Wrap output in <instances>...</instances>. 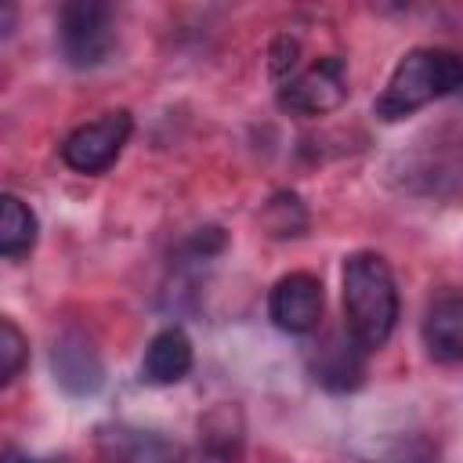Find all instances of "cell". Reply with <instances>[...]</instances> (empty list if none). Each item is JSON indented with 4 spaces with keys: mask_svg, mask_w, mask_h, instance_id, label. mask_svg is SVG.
<instances>
[{
    "mask_svg": "<svg viewBox=\"0 0 463 463\" xmlns=\"http://www.w3.org/2000/svg\"><path fill=\"white\" fill-rule=\"evenodd\" d=\"M268 315L282 333H311L322 318V282L311 271L282 275L268 293Z\"/></svg>",
    "mask_w": 463,
    "mask_h": 463,
    "instance_id": "obj_6",
    "label": "cell"
},
{
    "mask_svg": "<svg viewBox=\"0 0 463 463\" xmlns=\"http://www.w3.org/2000/svg\"><path fill=\"white\" fill-rule=\"evenodd\" d=\"M36 242V213L18 199V195H4L0 199V253L7 260H18L33 250Z\"/></svg>",
    "mask_w": 463,
    "mask_h": 463,
    "instance_id": "obj_12",
    "label": "cell"
},
{
    "mask_svg": "<svg viewBox=\"0 0 463 463\" xmlns=\"http://www.w3.org/2000/svg\"><path fill=\"white\" fill-rule=\"evenodd\" d=\"M362 354H365V351L354 344L351 333H347V340L329 336V340L315 351L311 373H315V380H318L322 387H329V391H354V387L362 383V376H365Z\"/></svg>",
    "mask_w": 463,
    "mask_h": 463,
    "instance_id": "obj_11",
    "label": "cell"
},
{
    "mask_svg": "<svg viewBox=\"0 0 463 463\" xmlns=\"http://www.w3.org/2000/svg\"><path fill=\"white\" fill-rule=\"evenodd\" d=\"M398 322V286L380 253H351L344 260V326L362 351L391 340Z\"/></svg>",
    "mask_w": 463,
    "mask_h": 463,
    "instance_id": "obj_1",
    "label": "cell"
},
{
    "mask_svg": "<svg viewBox=\"0 0 463 463\" xmlns=\"http://www.w3.org/2000/svg\"><path fill=\"white\" fill-rule=\"evenodd\" d=\"M51 365H54V380L69 394H94L101 387V358L90 347V340L76 329H69L54 340Z\"/></svg>",
    "mask_w": 463,
    "mask_h": 463,
    "instance_id": "obj_8",
    "label": "cell"
},
{
    "mask_svg": "<svg viewBox=\"0 0 463 463\" xmlns=\"http://www.w3.org/2000/svg\"><path fill=\"white\" fill-rule=\"evenodd\" d=\"M25 365V336L11 318L0 322V380L11 383Z\"/></svg>",
    "mask_w": 463,
    "mask_h": 463,
    "instance_id": "obj_14",
    "label": "cell"
},
{
    "mask_svg": "<svg viewBox=\"0 0 463 463\" xmlns=\"http://www.w3.org/2000/svg\"><path fill=\"white\" fill-rule=\"evenodd\" d=\"M130 112H105L83 127H76L65 141H61V163L76 174H101L116 163V156L123 152L127 137H130Z\"/></svg>",
    "mask_w": 463,
    "mask_h": 463,
    "instance_id": "obj_5",
    "label": "cell"
},
{
    "mask_svg": "<svg viewBox=\"0 0 463 463\" xmlns=\"http://www.w3.org/2000/svg\"><path fill=\"white\" fill-rule=\"evenodd\" d=\"M420 333H423V347L434 362L459 365L463 362V293L459 289H438L427 300Z\"/></svg>",
    "mask_w": 463,
    "mask_h": 463,
    "instance_id": "obj_7",
    "label": "cell"
},
{
    "mask_svg": "<svg viewBox=\"0 0 463 463\" xmlns=\"http://www.w3.org/2000/svg\"><path fill=\"white\" fill-rule=\"evenodd\" d=\"M101 452L109 463H181V449L170 438L134 427H116L101 434Z\"/></svg>",
    "mask_w": 463,
    "mask_h": 463,
    "instance_id": "obj_10",
    "label": "cell"
},
{
    "mask_svg": "<svg viewBox=\"0 0 463 463\" xmlns=\"http://www.w3.org/2000/svg\"><path fill=\"white\" fill-rule=\"evenodd\" d=\"M188 369H192V340L184 336V329H177V326L159 329L145 347L141 376L156 387H166V383L184 380Z\"/></svg>",
    "mask_w": 463,
    "mask_h": 463,
    "instance_id": "obj_9",
    "label": "cell"
},
{
    "mask_svg": "<svg viewBox=\"0 0 463 463\" xmlns=\"http://www.w3.org/2000/svg\"><path fill=\"white\" fill-rule=\"evenodd\" d=\"M58 40L61 54L76 69H94L112 54L116 43V22L112 7L98 0H69L58 11Z\"/></svg>",
    "mask_w": 463,
    "mask_h": 463,
    "instance_id": "obj_3",
    "label": "cell"
},
{
    "mask_svg": "<svg viewBox=\"0 0 463 463\" xmlns=\"http://www.w3.org/2000/svg\"><path fill=\"white\" fill-rule=\"evenodd\" d=\"M297 58H300V47L293 36H279L271 43V76L279 83H286L289 76H297Z\"/></svg>",
    "mask_w": 463,
    "mask_h": 463,
    "instance_id": "obj_15",
    "label": "cell"
},
{
    "mask_svg": "<svg viewBox=\"0 0 463 463\" xmlns=\"http://www.w3.org/2000/svg\"><path fill=\"white\" fill-rule=\"evenodd\" d=\"M463 87V58L445 47H412L376 98V116L394 123Z\"/></svg>",
    "mask_w": 463,
    "mask_h": 463,
    "instance_id": "obj_2",
    "label": "cell"
},
{
    "mask_svg": "<svg viewBox=\"0 0 463 463\" xmlns=\"http://www.w3.org/2000/svg\"><path fill=\"white\" fill-rule=\"evenodd\" d=\"M307 224V213L300 206V199L293 192H279L271 195V203L264 206V228L275 235V239H289V235H300Z\"/></svg>",
    "mask_w": 463,
    "mask_h": 463,
    "instance_id": "obj_13",
    "label": "cell"
},
{
    "mask_svg": "<svg viewBox=\"0 0 463 463\" xmlns=\"http://www.w3.org/2000/svg\"><path fill=\"white\" fill-rule=\"evenodd\" d=\"M7 463H36V459H22V456H7Z\"/></svg>",
    "mask_w": 463,
    "mask_h": 463,
    "instance_id": "obj_16",
    "label": "cell"
},
{
    "mask_svg": "<svg viewBox=\"0 0 463 463\" xmlns=\"http://www.w3.org/2000/svg\"><path fill=\"white\" fill-rule=\"evenodd\" d=\"M347 98V65L336 54L318 58L286 83H279V105L293 116H326Z\"/></svg>",
    "mask_w": 463,
    "mask_h": 463,
    "instance_id": "obj_4",
    "label": "cell"
}]
</instances>
